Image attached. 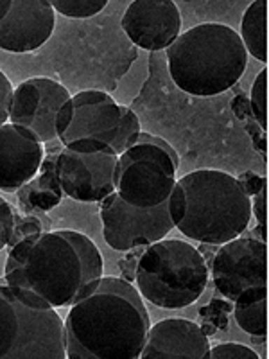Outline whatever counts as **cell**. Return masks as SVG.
Returning a JSON list of instances; mask_svg holds the SVG:
<instances>
[{
	"mask_svg": "<svg viewBox=\"0 0 269 359\" xmlns=\"http://www.w3.org/2000/svg\"><path fill=\"white\" fill-rule=\"evenodd\" d=\"M102 255L90 237L53 230L31 233L11 246L4 280L57 309L76 302L102 277Z\"/></svg>",
	"mask_w": 269,
	"mask_h": 359,
	"instance_id": "cell-2",
	"label": "cell"
},
{
	"mask_svg": "<svg viewBox=\"0 0 269 359\" xmlns=\"http://www.w3.org/2000/svg\"><path fill=\"white\" fill-rule=\"evenodd\" d=\"M178 163L171 144L151 133H140L118 155L113 175L115 192L134 207H156L171 196Z\"/></svg>",
	"mask_w": 269,
	"mask_h": 359,
	"instance_id": "cell-7",
	"label": "cell"
},
{
	"mask_svg": "<svg viewBox=\"0 0 269 359\" xmlns=\"http://www.w3.org/2000/svg\"><path fill=\"white\" fill-rule=\"evenodd\" d=\"M13 99V86L2 70H0V126L9 118V107Z\"/></svg>",
	"mask_w": 269,
	"mask_h": 359,
	"instance_id": "cell-26",
	"label": "cell"
},
{
	"mask_svg": "<svg viewBox=\"0 0 269 359\" xmlns=\"http://www.w3.org/2000/svg\"><path fill=\"white\" fill-rule=\"evenodd\" d=\"M65 323L54 307L0 284V359H65Z\"/></svg>",
	"mask_w": 269,
	"mask_h": 359,
	"instance_id": "cell-5",
	"label": "cell"
},
{
	"mask_svg": "<svg viewBox=\"0 0 269 359\" xmlns=\"http://www.w3.org/2000/svg\"><path fill=\"white\" fill-rule=\"evenodd\" d=\"M167 65L179 90L198 97H212L241 79L248 53L232 27L201 24L176 38L167 49Z\"/></svg>",
	"mask_w": 269,
	"mask_h": 359,
	"instance_id": "cell-3",
	"label": "cell"
},
{
	"mask_svg": "<svg viewBox=\"0 0 269 359\" xmlns=\"http://www.w3.org/2000/svg\"><path fill=\"white\" fill-rule=\"evenodd\" d=\"M251 214H255L258 224H261L262 239L268 241V237H265V229H268V185L251 198Z\"/></svg>",
	"mask_w": 269,
	"mask_h": 359,
	"instance_id": "cell-24",
	"label": "cell"
},
{
	"mask_svg": "<svg viewBox=\"0 0 269 359\" xmlns=\"http://www.w3.org/2000/svg\"><path fill=\"white\" fill-rule=\"evenodd\" d=\"M239 182L242 184V187H244V191L248 192V194H258V192L262 191V189L268 185V180L265 178H258L257 175H253V172H246V175H242L241 178H239Z\"/></svg>",
	"mask_w": 269,
	"mask_h": 359,
	"instance_id": "cell-28",
	"label": "cell"
},
{
	"mask_svg": "<svg viewBox=\"0 0 269 359\" xmlns=\"http://www.w3.org/2000/svg\"><path fill=\"white\" fill-rule=\"evenodd\" d=\"M36 232H41V226H40V221L36 219V217H24V219H15V230H13V237L11 241H9V245H15V243H18L20 239H24V237L31 236V233H36Z\"/></svg>",
	"mask_w": 269,
	"mask_h": 359,
	"instance_id": "cell-25",
	"label": "cell"
},
{
	"mask_svg": "<svg viewBox=\"0 0 269 359\" xmlns=\"http://www.w3.org/2000/svg\"><path fill=\"white\" fill-rule=\"evenodd\" d=\"M56 156H47L40 165V175L20 189V203L25 208L47 212L65 196L56 175Z\"/></svg>",
	"mask_w": 269,
	"mask_h": 359,
	"instance_id": "cell-17",
	"label": "cell"
},
{
	"mask_svg": "<svg viewBox=\"0 0 269 359\" xmlns=\"http://www.w3.org/2000/svg\"><path fill=\"white\" fill-rule=\"evenodd\" d=\"M249 101H251V111L257 118L258 126L262 130H268V69H262L255 78Z\"/></svg>",
	"mask_w": 269,
	"mask_h": 359,
	"instance_id": "cell-21",
	"label": "cell"
},
{
	"mask_svg": "<svg viewBox=\"0 0 269 359\" xmlns=\"http://www.w3.org/2000/svg\"><path fill=\"white\" fill-rule=\"evenodd\" d=\"M67 314L69 359H137L151 327L142 294L127 280L101 277Z\"/></svg>",
	"mask_w": 269,
	"mask_h": 359,
	"instance_id": "cell-1",
	"label": "cell"
},
{
	"mask_svg": "<svg viewBox=\"0 0 269 359\" xmlns=\"http://www.w3.org/2000/svg\"><path fill=\"white\" fill-rule=\"evenodd\" d=\"M134 282L146 300L163 309H184L203 294L208 266L187 241L162 239L146 248L134 269Z\"/></svg>",
	"mask_w": 269,
	"mask_h": 359,
	"instance_id": "cell-6",
	"label": "cell"
},
{
	"mask_svg": "<svg viewBox=\"0 0 269 359\" xmlns=\"http://www.w3.org/2000/svg\"><path fill=\"white\" fill-rule=\"evenodd\" d=\"M123 29L142 49H169L179 36L181 15L172 0H134L124 13Z\"/></svg>",
	"mask_w": 269,
	"mask_h": 359,
	"instance_id": "cell-13",
	"label": "cell"
},
{
	"mask_svg": "<svg viewBox=\"0 0 269 359\" xmlns=\"http://www.w3.org/2000/svg\"><path fill=\"white\" fill-rule=\"evenodd\" d=\"M72 99L62 83L50 78H31L13 90L9 121L34 135L40 142L57 139V117Z\"/></svg>",
	"mask_w": 269,
	"mask_h": 359,
	"instance_id": "cell-11",
	"label": "cell"
},
{
	"mask_svg": "<svg viewBox=\"0 0 269 359\" xmlns=\"http://www.w3.org/2000/svg\"><path fill=\"white\" fill-rule=\"evenodd\" d=\"M118 155L101 142L79 140L56 156V175L65 196L95 203L115 192L113 175Z\"/></svg>",
	"mask_w": 269,
	"mask_h": 359,
	"instance_id": "cell-9",
	"label": "cell"
},
{
	"mask_svg": "<svg viewBox=\"0 0 269 359\" xmlns=\"http://www.w3.org/2000/svg\"><path fill=\"white\" fill-rule=\"evenodd\" d=\"M237 325L251 336H268V286L248 287L233 300Z\"/></svg>",
	"mask_w": 269,
	"mask_h": 359,
	"instance_id": "cell-18",
	"label": "cell"
},
{
	"mask_svg": "<svg viewBox=\"0 0 269 359\" xmlns=\"http://www.w3.org/2000/svg\"><path fill=\"white\" fill-rule=\"evenodd\" d=\"M212 277L217 291L228 300H235L248 287L268 286L265 241L235 237L221 245L212 262Z\"/></svg>",
	"mask_w": 269,
	"mask_h": 359,
	"instance_id": "cell-12",
	"label": "cell"
},
{
	"mask_svg": "<svg viewBox=\"0 0 269 359\" xmlns=\"http://www.w3.org/2000/svg\"><path fill=\"white\" fill-rule=\"evenodd\" d=\"M50 6L69 18H88L106 8L108 0H53Z\"/></svg>",
	"mask_w": 269,
	"mask_h": 359,
	"instance_id": "cell-20",
	"label": "cell"
},
{
	"mask_svg": "<svg viewBox=\"0 0 269 359\" xmlns=\"http://www.w3.org/2000/svg\"><path fill=\"white\" fill-rule=\"evenodd\" d=\"M185 200L176 229L194 241L224 245L241 236L251 221V198L239 178L217 169H200L176 180Z\"/></svg>",
	"mask_w": 269,
	"mask_h": 359,
	"instance_id": "cell-4",
	"label": "cell"
},
{
	"mask_svg": "<svg viewBox=\"0 0 269 359\" xmlns=\"http://www.w3.org/2000/svg\"><path fill=\"white\" fill-rule=\"evenodd\" d=\"M43 147L27 130L15 124L0 126V191L15 192L40 171Z\"/></svg>",
	"mask_w": 269,
	"mask_h": 359,
	"instance_id": "cell-15",
	"label": "cell"
},
{
	"mask_svg": "<svg viewBox=\"0 0 269 359\" xmlns=\"http://www.w3.org/2000/svg\"><path fill=\"white\" fill-rule=\"evenodd\" d=\"M70 117L60 142L69 146L79 140L101 142L123 155L139 139L140 121L131 108L118 104L101 90H83L69 102Z\"/></svg>",
	"mask_w": 269,
	"mask_h": 359,
	"instance_id": "cell-8",
	"label": "cell"
},
{
	"mask_svg": "<svg viewBox=\"0 0 269 359\" xmlns=\"http://www.w3.org/2000/svg\"><path fill=\"white\" fill-rule=\"evenodd\" d=\"M54 22L49 0H11L0 20V49L15 54L40 49L53 34Z\"/></svg>",
	"mask_w": 269,
	"mask_h": 359,
	"instance_id": "cell-14",
	"label": "cell"
},
{
	"mask_svg": "<svg viewBox=\"0 0 269 359\" xmlns=\"http://www.w3.org/2000/svg\"><path fill=\"white\" fill-rule=\"evenodd\" d=\"M242 43L246 53L255 60L268 63V2L255 0L242 17Z\"/></svg>",
	"mask_w": 269,
	"mask_h": 359,
	"instance_id": "cell-19",
	"label": "cell"
},
{
	"mask_svg": "<svg viewBox=\"0 0 269 359\" xmlns=\"http://www.w3.org/2000/svg\"><path fill=\"white\" fill-rule=\"evenodd\" d=\"M210 343L198 323L185 318H167L147 331L140 352L142 359H207Z\"/></svg>",
	"mask_w": 269,
	"mask_h": 359,
	"instance_id": "cell-16",
	"label": "cell"
},
{
	"mask_svg": "<svg viewBox=\"0 0 269 359\" xmlns=\"http://www.w3.org/2000/svg\"><path fill=\"white\" fill-rule=\"evenodd\" d=\"M210 359H258V354L253 348L244 347L241 343H221L210 348Z\"/></svg>",
	"mask_w": 269,
	"mask_h": 359,
	"instance_id": "cell-22",
	"label": "cell"
},
{
	"mask_svg": "<svg viewBox=\"0 0 269 359\" xmlns=\"http://www.w3.org/2000/svg\"><path fill=\"white\" fill-rule=\"evenodd\" d=\"M15 219H17V216L13 212V207L0 196V250L6 248L11 241Z\"/></svg>",
	"mask_w": 269,
	"mask_h": 359,
	"instance_id": "cell-23",
	"label": "cell"
},
{
	"mask_svg": "<svg viewBox=\"0 0 269 359\" xmlns=\"http://www.w3.org/2000/svg\"><path fill=\"white\" fill-rule=\"evenodd\" d=\"M101 219L104 241L117 252H130L162 241L174 229L167 201L142 208L127 203L117 192L102 200Z\"/></svg>",
	"mask_w": 269,
	"mask_h": 359,
	"instance_id": "cell-10",
	"label": "cell"
},
{
	"mask_svg": "<svg viewBox=\"0 0 269 359\" xmlns=\"http://www.w3.org/2000/svg\"><path fill=\"white\" fill-rule=\"evenodd\" d=\"M167 205H169V214H171V219L176 226V224L181 221V217H184V210H185L184 192H181V189H179L178 185H174V189H172L171 196H169V200H167Z\"/></svg>",
	"mask_w": 269,
	"mask_h": 359,
	"instance_id": "cell-27",
	"label": "cell"
},
{
	"mask_svg": "<svg viewBox=\"0 0 269 359\" xmlns=\"http://www.w3.org/2000/svg\"><path fill=\"white\" fill-rule=\"evenodd\" d=\"M9 6H11V0H0V20L6 17V13L9 11Z\"/></svg>",
	"mask_w": 269,
	"mask_h": 359,
	"instance_id": "cell-29",
	"label": "cell"
}]
</instances>
